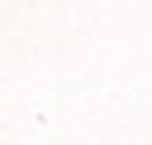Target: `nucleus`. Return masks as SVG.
<instances>
[]
</instances>
